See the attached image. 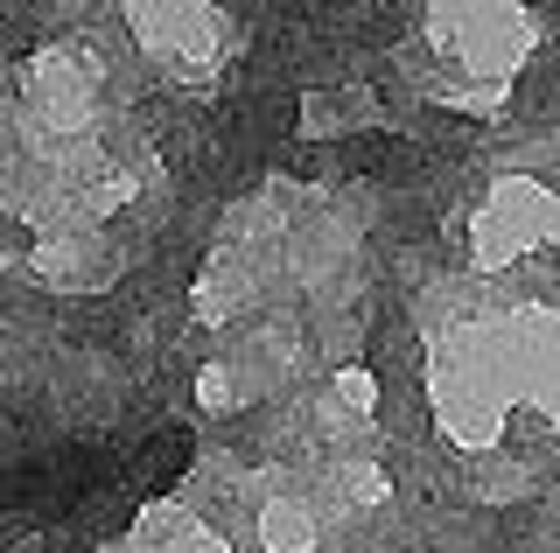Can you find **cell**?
<instances>
[{"label":"cell","instance_id":"obj_1","mask_svg":"<svg viewBox=\"0 0 560 553\" xmlns=\"http://www.w3.org/2000/svg\"><path fill=\"white\" fill-rule=\"evenodd\" d=\"M189 456H197V435H189L183 421L154 427V435L127 456V491H133V497H162L168 483L189 470Z\"/></svg>","mask_w":560,"mask_h":553}]
</instances>
